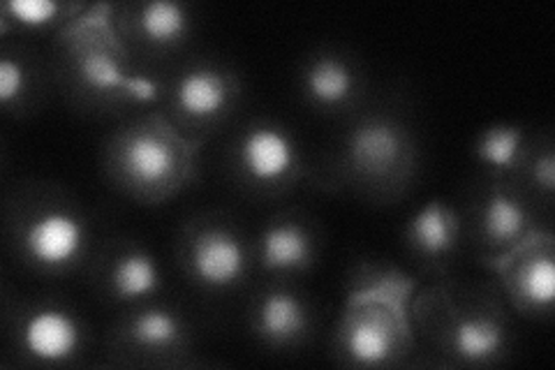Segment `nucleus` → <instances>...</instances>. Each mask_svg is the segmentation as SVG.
<instances>
[{"label":"nucleus","mask_w":555,"mask_h":370,"mask_svg":"<svg viewBox=\"0 0 555 370\" xmlns=\"http://www.w3.org/2000/svg\"><path fill=\"white\" fill-rule=\"evenodd\" d=\"M477 227L481 241L502 255L532 234L530 206L516 190L498 186L481 200Z\"/></svg>","instance_id":"nucleus-17"},{"label":"nucleus","mask_w":555,"mask_h":370,"mask_svg":"<svg viewBox=\"0 0 555 370\" xmlns=\"http://www.w3.org/2000/svg\"><path fill=\"white\" fill-rule=\"evenodd\" d=\"M20 352L33 363L63 366L75 361L86 343L79 315L59 304H38L16 322Z\"/></svg>","instance_id":"nucleus-9"},{"label":"nucleus","mask_w":555,"mask_h":370,"mask_svg":"<svg viewBox=\"0 0 555 370\" xmlns=\"http://www.w3.org/2000/svg\"><path fill=\"white\" fill-rule=\"evenodd\" d=\"M63 56L67 75L75 79L79 91L98 98L149 100L158 88L142 79L128 67V51L120 47L114 28L104 20L89 24H69L63 38Z\"/></svg>","instance_id":"nucleus-2"},{"label":"nucleus","mask_w":555,"mask_h":370,"mask_svg":"<svg viewBox=\"0 0 555 370\" xmlns=\"http://www.w3.org/2000/svg\"><path fill=\"white\" fill-rule=\"evenodd\" d=\"M444 349L461 363L483 366L500 359L507 349V327L502 312L491 308L451 306L449 327L444 329Z\"/></svg>","instance_id":"nucleus-11"},{"label":"nucleus","mask_w":555,"mask_h":370,"mask_svg":"<svg viewBox=\"0 0 555 370\" xmlns=\"http://www.w3.org/2000/svg\"><path fill=\"white\" fill-rule=\"evenodd\" d=\"M124 24L132 42L151 51H171L181 47L188 40L190 28H193L190 10L181 3H173V0L139 3L130 8Z\"/></svg>","instance_id":"nucleus-18"},{"label":"nucleus","mask_w":555,"mask_h":370,"mask_svg":"<svg viewBox=\"0 0 555 370\" xmlns=\"http://www.w3.org/2000/svg\"><path fill=\"white\" fill-rule=\"evenodd\" d=\"M500 276L512 304L526 315H548L555 302L553 239L528 234L502 253Z\"/></svg>","instance_id":"nucleus-8"},{"label":"nucleus","mask_w":555,"mask_h":370,"mask_svg":"<svg viewBox=\"0 0 555 370\" xmlns=\"http://www.w3.org/2000/svg\"><path fill=\"white\" fill-rule=\"evenodd\" d=\"M304 98L322 112L350 107L361 91V77L350 59L334 51L312 56L301 69Z\"/></svg>","instance_id":"nucleus-16"},{"label":"nucleus","mask_w":555,"mask_h":370,"mask_svg":"<svg viewBox=\"0 0 555 370\" xmlns=\"http://www.w3.org/2000/svg\"><path fill=\"white\" fill-rule=\"evenodd\" d=\"M238 86L234 75L214 63L188 67L171 86V112L185 128H211L230 114Z\"/></svg>","instance_id":"nucleus-10"},{"label":"nucleus","mask_w":555,"mask_h":370,"mask_svg":"<svg viewBox=\"0 0 555 370\" xmlns=\"http://www.w3.org/2000/svg\"><path fill=\"white\" fill-rule=\"evenodd\" d=\"M30 95V69L24 59L5 54L0 61V102L5 110L22 107Z\"/></svg>","instance_id":"nucleus-22"},{"label":"nucleus","mask_w":555,"mask_h":370,"mask_svg":"<svg viewBox=\"0 0 555 370\" xmlns=\"http://www.w3.org/2000/svg\"><path fill=\"white\" fill-rule=\"evenodd\" d=\"M414 146L401 120L375 114L359 120L343 146V167L369 188H396L408 179Z\"/></svg>","instance_id":"nucleus-4"},{"label":"nucleus","mask_w":555,"mask_h":370,"mask_svg":"<svg viewBox=\"0 0 555 370\" xmlns=\"http://www.w3.org/2000/svg\"><path fill=\"white\" fill-rule=\"evenodd\" d=\"M463 239V222L459 210L433 200L416 208L405 225V243L410 253L424 264H444L456 255Z\"/></svg>","instance_id":"nucleus-14"},{"label":"nucleus","mask_w":555,"mask_h":370,"mask_svg":"<svg viewBox=\"0 0 555 370\" xmlns=\"http://www.w3.org/2000/svg\"><path fill=\"white\" fill-rule=\"evenodd\" d=\"M104 285L114 302L142 304L163 288L160 264L142 245H130L112 257L104 271Z\"/></svg>","instance_id":"nucleus-19"},{"label":"nucleus","mask_w":555,"mask_h":370,"mask_svg":"<svg viewBox=\"0 0 555 370\" xmlns=\"http://www.w3.org/2000/svg\"><path fill=\"white\" fill-rule=\"evenodd\" d=\"M107 169L114 183L142 202H163L185 186L190 149L160 118L134 120L112 137Z\"/></svg>","instance_id":"nucleus-1"},{"label":"nucleus","mask_w":555,"mask_h":370,"mask_svg":"<svg viewBox=\"0 0 555 370\" xmlns=\"http://www.w3.org/2000/svg\"><path fill=\"white\" fill-rule=\"evenodd\" d=\"M250 248L228 222H202L185 239V271L204 290L238 288L250 269Z\"/></svg>","instance_id":"nucleus-6"},{"label":"nucleus","mask_w":555,"mask_h":370,"mask_svg":"<svg viewBox=\"0 0 555 370\" xmlns=\"http://www.w3.org/2000/svg\"><path fill=\"white\" fill-rule=\"evenodd\" d=\"M73 22V5L54 0H10L3 5V30L14 24L16 28H49L59 22Z\"/></svg>","instance_id":"nucleus-21"},{"label":"nucleus","mask_w":555,"mask_h":370,"mask_svg":"<svg viewBox=\"0 0 555 370\" xmlns=\"http://www.w3.org/2000/svg\"><path fill=\"white\" fill-rule=\"evenodd\" d=\"M405 296H352L340 329L338 355L359 368H385L401 359L410 345Z\"/></svg>","instance_id":"nucleus-3"},{"label":"nucleus","mask_w":555,"mask_h":370,"mask_svg":"<svg viewBox=\"0 0 555 370\" xmlns=\"http://www.w3.org/2000/svg\"><path fill=\"white\" fill-rule=\"evenodd\" d=\"M315 257L318 241L297 218H275L259 232L255 259L269 273H301Z\"/></svg>","instance_id":"nucleus-15"},{"label":"nucleus","mask_w":555,"mask_h":370,"mask_svg":"<svg viewBox=\"0 0 555 370\" xmlns=\"http://www.w3.org/2000/svg\"><path fill=\"white\" fill-rule=\"evenodd\" d=\"M253 331L269 347H297L312 329V312L304 296L285 288H271L255 302Z\"/></svg>","instance_id":"nucleus-13"},{"label":"nucleus","mask_w":555,"mask_h":370,"mask_svg":"<svg viewBox=\"0 0 555 370\" xmlns=\"http://www.w3.org/2000/svg\"><path fill=\"white\" fill-rule=\"evenodd\" d=\"M118 343L134 355L173 357L188 349L190 336L183 317L163 306H139L118 329Z\"/></svg>","instance_id":"nucleus-12"},{"label":"nucleus","mask_w":555,"mask_h":370,"mask_svg":"<svg viewBox=\"0 0 555 370\" xmlns=\"http://www.w3.org/2000/svg\"><path fill=\"white\" fill-rule=\"evenodd\" d=\"M16 239L30 267L44 273H65L89 253L91 227L77 206L47 202L22 218Z\"/></svg>","instance_id":"nucleus-5"},{"label":"nucleus","mask_w":555,"mask_h":370,"mask_svg":"<svg viewBox=\"0 0 555 370\" xmlns=\"http://www.w3.org/2000/svg\"><path fill=\"white\" fill-rule=\"evenodd\" d=\"M234 165L241 179L262 190L289 186L301 171L297 137L278 123L259 120L241 132L234 146Z\"/></svg>","instance_id":"nucleus-7"},{"label":"nucleus","mask_w":555,"mask_h":370,"mask_svg":"<svg viewBox=\"0 0 555 370\" xmlns=\"http://www.w3.org/2000/svg\"><path fill=\"white\" fill-rule=\"evenodd\" d=\"M475 153L483 165L498 171L524 169L528 161V144L524 130L516 126H493L481 130Z\"/></svg>","instance_id":"nucleus-20"},{"label":"nucleus","mask_w":555,"mask_h":370,"mask_svg":"<svg viewBox=\"0 0 555 370\" xmlns=\"http://www.w3.org/2000/svg\"><path fill=\"white\" fill-rule=\"evenodd\" d=\"M530 174H532V183L540 188L546 195L553 192L555 186V161H553V151L546 149L542 155H537L530 163Z\"/></svg>","instance_id":"nucleus-23"}]
</instances>
